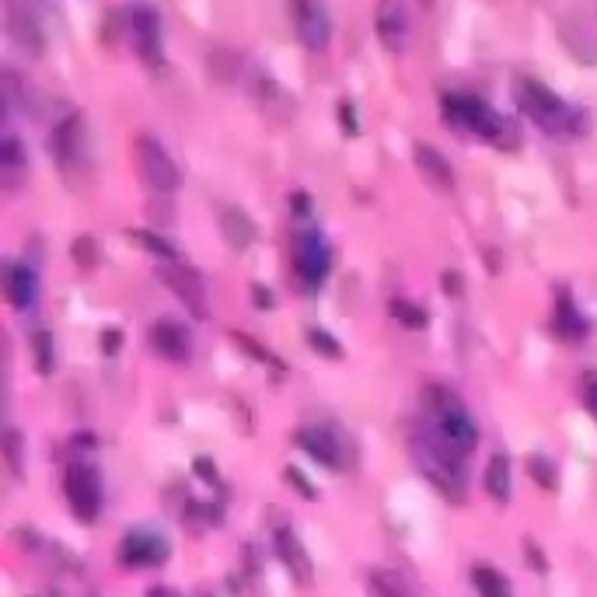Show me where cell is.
Listing matches in <instances>:
<instances>
[{"mask_svg":"<svg viewBox=\"0 0 597 597\" xmlns=\"http://www.w3.org/2000/svg\"><path fill=\"white\" fill-rule=\"evenodd\" d=\"M119 559L130 570H136V566H161L168 559V542L151 527H133L130 535L123 538V546H119Z\"/></svg>","mask_w":597,"mask_h":597,"instance_id":"12","label":"cell"},{"mask_svg":"<svg viewBox=\"0 0 597 597\" xmlns=\"http://www.w3.org/2000/svg\"><path fill=\"white\" fill-rule=\"evenodd\" d=\"M434 395H437V398H434V423H430V434H434L447 451H454L458 458H465V454L475 451V443H479V426H475V419L465 413V406L454 402L451 391H434Z\"/></svg>","mask_w":597,"mask_h":597,"instance_id":"4","label":"cell"},{"mask_svg":"<svg viewBox=\"0 0 597 597\" xmlns=\"http://www.w3.org/2000/svg\"><path fill=\"white\" fill-rule=\"evenodd\" d=\"M486 493L493 496L496 503L510 499V462H507V454H493L490 458V465H486Z\"/></svg>","mask_w":597,"mask_h":597,"instance_id":"21","label":"cell"},{"mask_svg":"<svg viewBox=\"0 0 597 597\" xmlns=\"http://www.w3.org/2000/svg\"><path fill=\"white\" fill-rule=\"evenodd\" d=\"M151 346H154L164 360H175V364L189 360V332H185L182 325L168 322V318L151 325Z\"/></svg>","mask_w":597,"mask_h":597,"instance_id":"15","label":"cell"},{"mask_svg":"<svg viewBox=\"0 0 597 597\" xmlns=\"http://www.w3.org/2000/svg\"><path fill=\"white\" fill-rule=\"evenodd\" d=\"M518 105L520 112L546 133H573L580 130V116L563 102L555 91H548L542 80L524 78L518 80Z\"/></svg>","mask_w":597,"mask_h":597,"instance_id":"3","label":"cell"},{"mask_svg":"<svg viewBox=\"0 0 597 597\" xmlns=\"http://www.w3.org/2000/svg\"><path fill=\"white\" fill-rule=\"evenodd\" d=\"M294 266L308 286H318L329 273V245L314 228H301L294 234Z\"/></svg>","mask_w":597,"mask_h":597,"instance_id":"8","label":"cell"},{"mask_svg":"<svg viewBox=\"0 0 597 597\" xmlns=\"http://www.w3.org/2000/svg\"><path fill=\"white\" fill-rule=\"evenodd\" d=\"M39 297V276L35 269L25 266V262H11L7 266V301L18 308V312H28Z\"/></svg>","mask_w":597,"mask_h":597,"instance_id":"16","label":"cell"},{"mask_svg":"<svg viewBox=\"0 0 597 597\" xmlns=\"http://www.w3.org/2000/svg\"><path fill=\"white\" fill-rule=\"evenodd\" d=\"M297 443L312 454L314 462H322V465H329V468H350V462H353V447L342 441L336 430L318 426V423L301 426V430H297Z\"/></svg>","mask_w":597,"mask_h":597,"instance_id":"9","label":"cell"},{"mask_svg":"<svg viewBox=\"0 0 597 597\" xmlns=\"http://www.w3.org/2000/svg\"><path fill=\"white\" fill-rule=\"evenodd\" d=\"M583 406H587L591 415L597 419V374H591V378L583 381Z\"/></svg>","mask_w":597,"mask_h":597,"instance_id":"34","label":"cell"},{"mask_svg":"<svg viewBox=\"0 0 597 597\" xmlns=\"http://www.w3.org/2000/svg\"><path fill=\"white\" fill-rule=\"evenodd\" d=\"M151 597H175V594H172V591H161V587H157V591H151Z\"/></svg>","mask_w":597,"mask_h":597,"instance_id":"38","label":"cell"},{"mask_svg":"<svg viewBox=\"0 0 597 597\" xmlns=\"http://www.w3.org/2000/svg\"><path fill=\"white\" fill-rule=\"evenodd\" d=\"M136 161H140V175L144 182L157 189V192H172L179 189L182 175H179V164L172 161V154L157 144L154 136H140L136 140Z\"/></svg>","mask_w":597,"mask_h":597,"instance_id":"6","label":"cell"},{"mask_svg":"<svg viewBox=\"0 0 597 597\" xmlns=\"http://www.w3.org/2000/svg\"><path fill=\"white\" fill-rule=\"evenodd\" d=\"M374 28H378V39L388 52H406L409 46V11L402 0H378V11H374Z\"/></svg>","mask_w":597,"mask_h":597,"instance_id":"13","label":"cell"},{"mask_svg":"<svg viewBox=\"0 0 597 597\" xmlns=\"http://www.w3.org/2000/svg\"><path fill=\"white\" fill-rule=\"evenodd\" d=\"M63 493L78 520H91L102 514V475L84 462H74L63 475Z\"/></svg>","mask_w":597,"mask_h":597,"instance_id":"5","label":"cell"},{"mask_svg":"<svg viewBox=\"0 0 597 597\" xmlns=\"http://www.w3.org/2000/svg\"><path fill=\"white\" fill-rule=\"evenodd\" d=\"M413 454H415L419 471H423L447 499H454V503L465 499V468H462L465 458H458L454 451H447L430 430H423L413 441Z\"/></svg>","mask_w":597,"mask_h":597,"instance_id":"1","label":"cell"},{"mask_svg":"<svg viewBox=\"0 0 597 597\" xmlns=\"http://www.w3.org/2000/svg\"><path fill=\"white\" fill-rule=\"evenodd\" d=\"M157 276H161V284L168 286L196 318H207V290H203V280L189 266H182V262H164L157 269Z\"/></svg>","mask_w":597,"mask_h":597,"instance_id":"10","label":"cell"},{"mask_svg":"<svg viewBox=\"0 0 597 597\" xmlns=\"http://www.w3.org/2000/svg\"><path fill=\"white\" fill-rule=\"evenodd\" d=\"M105 353H116V350H119V342H123V336H119V332H105Z\"/></svg>","mask_w":597,"mask_h":597,"instance_id":"36","label":"cell"},{"mask_svg":"<svg viewBox=\"0 0 597 597\" xmlns=\"http://www.w3.org/2000/svg\"><path fill=\"white\" fill-rule=\"evenodd\" d=\"M136 238H140V241H144L151 252H157V256H161L164 262H182V256H179V252H175V248H172L164 238H157V234H151V231H140Z\"/></svg>","mask_w":597,"mask_h":597,"instance_id":"28","label":"cell"},{"mask_svg":"<svg viewBox=\"0 0 597 597\" xmlns=\"http://www.w3.org/2000/svg\"><path fill=\"white\" fill-rule=\"evenodd\" d=\"M74 256H78L80 266H91V262H95V256H98V248H95V241H91V238H84V241H78V245H74Z\"/></svg>","mask_w":597,"mask_h":597,"instance_id":"33","label":"cell"},{"mask_svg":"<svg viewBox=\"0 0 597 597\" xmlns=\"http://www.w3.org/2000/svg\"><path fill=\"white\" fill-rule=\"evenodd\" d=\"M308 342H312V350H318V353H322V357H329V360L342 357V346H339L329 332H322V329H312V332H308Z\"/></svg>","mask_w":597,"mask_h":597,"instance_id":"27","label":"cell"},{"mask_svg":"<svg viewBox=\"0 0 597 597\" xmlns=\"http://www.w3.org/2000/svg\"><path fill=\"white\" fill-rule=\"evenodd\" d=\"M276 555H280V563H284L286 570L294 573V580L297 583H304L308 576H312V563H308V552L301 548L297 542V535L290 531V527H276Z\"/></svg>","mask_w":597,"mask_h":597,"instance_id":"18","label":"cell"},{"mask_svg":"<svg viewBox=\"0 0 597 597\" xmlns=\"http://www.w3.org/2000/svg\"><path fill=\"white\" fill-rule=\"evenodd\" d=\"M413 157H415L419 175L434 185V189H441V192H451V189H454V172H451L447 157H443L437 147H430V144H415Z\"/></svg>","mask_w":597,"mask_h":597,"instance_id":"14","label":"cell"},{"mask_svg":"<svg viewBox=\"0 0 597 597\" xmlns=\"http://www.w3.org/2000/svg\"><path fill=\"white\" fill-rule=\"evenodd\" d=\"M391 314L402 322V325H409V329H423L426 325V312L413 304V301H402V297H395L391 301Z\"/></svg>","mask_w":597,"mask_h":597,"instance_id":"25","label":"cell"},{"mask_svg":"<svg viewBox=\"0 0 597 597\" xmlns=\"http://www.w3.org/2000/svg\"><path fill=\"white\" fill-rule=\"evenodd\" d=\"M7 28H11V35H14V42L28 52H42V28L39 22L32 18V11H25L22 4H11V11H7Z\"/></svg>","mask_w":597,"mask_h":597,"instance_id":"19","label":"cell"},{"mask_svg":"<svg viewBox=\"0 0 597 597\" xmlns=\"http://www.w3.org/2000/svg\"><path fill=\"white\" fill-rule=\"evenodd\" d=\"M462 280H458V276H454V273H451V276H447V273H443V290H451V294H462Z\"/></svg>","mask_w":597,"mask_h":597,"instance_id":"37","label":"cell"},{"mask_svg":"<svg viewBox=\"0 0 597 597\" xmlns=\"http://www.w3.org/2000/svg\"><path fill=\"white\" fill-rule=\"evenodd\" d=\"M441 105H443V119H447L451 126H458V130L475 133V136L493 140V144H514V140H518L514 126H510L503 116H496L482 98H471V95H443Z\"/></svg>","mask_w":597,"mask_h":597,"instance_id":"2","label":"cell"},{"mask_svg":"<svg viewBox=\"0 0 597 597\" xmlns=\"http://www.w3.org/2000/svg\"><path fill=\"white\" fill-rule=\"evenodd\" d=\"M35 364H39V374H50L52 370V336L50 332H35Z\"/></svg>","mask_w":597,"mask_h":597,"instance_id":"29","label":"cell"},{"mask_svg":"<svg viewBox=\"0 0 597 597\" xmlns=\"http://www.w3.org/2000/svg\"><path fill=\"white\" fill-rule=\"evenodd\" d=\"M130 35H133L136 56H140L147 67H161L164 39H161V18H157L151 7H133L130 11Z\"/></svg>","mask_w":597,"mask_h":597,"instance_id":"11","label":"cell"},{"mask_svg":"<svg viewBox=\"0 0 597 597\" xmlns=\"http://www.w3.org/2000/svg\"><path fill=\"white\" fill-rule=\"evenodd\" d=\"M220 231H224V238L231 241L234 248H245V245L256 238V228H252V220H248L241 210H234V207L220 210Z\"/></svg>","mask_w":597,"mask_h":597,"instance_id":"20","label":"cell"},{"mask_svg":"<svg viewBox=\"0 0 597 597\" xmlns=\"http://www.w3.org/2000/svg\"><path fill=\"white\" fill-rule=\"evenodd\" d=\"M471 583H475L479 597H510L507 576L499 570H493V566H475L471 570Z\"/></svg>","mask_w":597,"mask_h":597,"instance_id":"24","label":"cell"},{"mask_svg":"<svg viewBox=\"0 0 597 597\" xmlns=\"http://www.w3.org/2000/svg\"><path fill=\"white\" fill-rule=\"evenodd\" d=\"M0 172H4V185H7V189H14L18 175L25 172V154H22V144H18L11 133L4 136V147H0Z\"/></svg>","mask_w":597,"mask_h":597,"instance_id":"22","label":"cell"},{"mask_svg":"<svg viewBox=\"0 0 597 597\" xmlns=\"http://www.w3.org/2000/svg\"><path fill=\"white\" fill-rule=\"evenodd\" d=\"M555 329L566 339H580L587 332V318L573 308L570 294H559V308H555Z\"/></svg>","mask_w":597,"mask_h":597,"instance_id":"23","label":"cell"},{"mask_svg":"<svg viewBox=\"0 0 597 597\" xmlns=\"http://www.w3.org/2000/svg\"><path fill=\"white\" fill-rule=\"evenodd\" d=\"M294 28L312 52L325 50L332 42V14L325 0H294Z\"/></svg>","mask_w":597,"mask_h":597,"instance_id":"7","label":"cell"},{"mask_svg":"<svg viewBox=\"0 0 597 597\" xmlns=\"http://www.w3.org/2000/svg\"><path fill=\"white\" fill-rule=\"evenodd\" d=\"M50 144H52V157H56L63 168H74V161H78V154H80V116L78 112H70L67 119L56 123Z\"/></svg>","mask_w":597,"mask_h":597,"instance_id":"17","label":"cell"},{"mask_svg":"<svg viewBox=\"0 0 597 597\" xmlns=\"http://www.w3.org/2000/svg\"><path fill=\"white\" fill-rule=\"evenodd\" d=\"M4 443H7V465H11V471L22 475V437H18V430H7Z\"/></svg>","mask_w":597,"mask_h":597,"instance_id":"31","label":"cell"},{"mask_svg":"<svg viewBox=\"0 0 597 597\" xmlns=\"http://www.w3.org/2000/svg\"><path fill=\"white\" fill-rule=\"evenodd\" d=\"M196 471H200L207 482H217V471H213V465H210L207 458H200V462H196Z\"/></svg>","mask_w":597,"mask_h":597,"instance_id":"35","label":"cell"},{"mask_svg":"<svg viewBox=\"0 0 597 597\" xmlns=\"http://www.w3.org/2000/svg\"><path fill=\"white\" fill-rule=\"evenodd\" d=\"M527 471H531V475H535V479H538L546 490H552V486H555V465H552L548 458H542V454H535V458L527 462Z\"/></svg>","mask_w":597,"mask_h":597,"instance_id":"30","label":"cell"},{"mask_svg":"<svg viewBox=\"0 0 597 597\" xmlns=\"http://www.w3.org/2000/svg\"><path fill=\"white\" fill-rule=\"evenodd\" d=\"M286 479L294 482V490H297L301 496H308V499H314V496H318V490H314L312 482H304V475H301L297 468H286Z\"/></svg>","mask_w":597,"mask_h":597,"instance_id":"32","label":"cell"},{"mask_svg":"<svg viewBox=\"0 0 597 597\" xmlns=\"http://www.w3.org/2000/svg\"><path fill=\"white\" fill-rule=\"evenodd\" d=\"M370 594L374 597H409V591L391 573H370Z\"/></svg>","mask_w":597,"mask_h":597,"instance_id":"26","label":"cell"}]
</instances>
